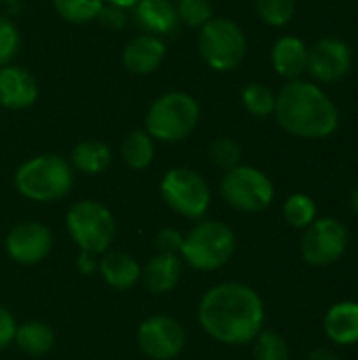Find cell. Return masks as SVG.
<instances>
[{
    "label": "cell",
    "mask_w": 358,
    "mask_h": 360,
    "mask_svg": "<svg viewBox=\"0 0 358 360\" xmlns=\"http://www.w3.org/2000/svg\"><path fill=\"white\" fill-rule=\"evenodd\" d=\"M21 352H25L27 356L40 359L46 356L53 346H55V331L51 325L42 323V321H27L17 325L15 331V342H13Z\"/></svg>",
    "instance_id": "21"
},
{
    "label": "cell",
    "mask_w": 358,
    "mask_h": 360,
    "mask_svg": "<svg viewBox=\"0 0 358 360\" xmlns=\"http://www.w3.org/2000/svg\"><path fill=\"white\" fill-rule=\"evenodd\" d=\"M308 360H340V359H338V354H335L333 350H329V348H317V350H312V352H310Z\"/></svg>",
    "instance_id": "36"
},
{
    "label": "cell",
    "mask_w": 358,
    "mask_h": 360,
    "mask_svg": "<svg viewBox=\"0 0 358 360\" xmlns=\"http://www.w3.org/2000/svg\"><path fill=\"white\" fill-rule=\"evenodd\" d=\"M38 99V82L25 68L2 65L0 68V105L6 110H25Z\"/></svg>",
    "instance_id": "14"
},
{
    "label": "cell",
    "mask_w": 358,
    "mask_h": 360,
    "mask_svg": "<svg viewBox=\"0 0 358 360\" xmlns=\"http://www.w3.org/2000/svg\"><path fill=\"white\" fill-rule=\"evenodd\" d=\"M15 190L34 202H53L70 194L74 186L72 165L57 154H42L25 160L15 171Z\"/></svg>",
    "instance_id": "3"
},
{
    "label": "cell",
    "mask_w": 358,
    "mask_h": 360,
    "mask_svg": "<svg viewBox=\"0 0 358 360\" xmlns=\"http://www.w3.org/2000/svg\"><path fill=\"white\" fill-rule=\"evenodd\" d=\"M184 262L179 255L173 253H158L148 259V264L141 268V283L146 289L154 295L171 293L181 278Z\"/></svg>",
    "instance_id": "16"
},
{
    "label": "cell",
    "mask_w": 358,
    "mask_h": 360,
    "mask_svg": "<svg viewBox=\"0 0 358 360\" xmlns=\"http://www.w3.org/2000/svg\"><path fill=\"white\" fill-rule=\"evenodd\" d=\"M209 156H211V162L217 167V169H224V171H230L234 169L236 165H241V146L230 139V137H219L211 143V150H209Z\"/></svg>",
    "instance_id": "30"
},
{
    "label": "cell",
    "mask_w": 358,
    "mask_h": 360,
    "mask_svg": "<svg viewBox=\"0 0 358 360\" xmlns=\"http://www.w3.org/2000/svg\"><path fill=\"white\" fill-rule=\"evenodd\" d=\"M236 253L234 230L215 219H203L188 234L179 249L181 262L198 272H215L224 268Z\"/></svg>",
    "instance_id": "4"
},
{
    "label": "cell",
    "mask_w": 358,
    "mask_h": 360,
    "mask_svg": "<svg viewBox=\"0 0 358 360\" xmlns=\"http://www.w3.org/2000/svg\"><path fill=\"white\" fill-rule=\"evenodd\" d=\"M2 2H15V0H2Z\"/></svg>",
    "instance_id": "39"
},
{
    "label": "cell",
    "mask_w": 358,
    "mask_h": 360,
    "mask_svg": "<svg viewBox=\"0 0 358 360\" xmlns=\"http://www.w3.org/2000/svg\"><path fill=\"white\" fill-rule=\"evenodd\" d=\"M106 27H112V30H120L127 25V15H124V8H118V6H112V4H103L99 17H97Z\"/></svg>",
    "instance_id": "34"
},
{
    "label": "cell",
    "mask_w": 358,
    "mask_h": 360,
    "mask_svg": "<svg viewBox=\"0 0 358 360\" xmlns=\"http://www.w3.org/2000/svg\"><path fill=\"white\" fill-rule=\"evenodd\" d=\"M219 192L222 198L241 213H262L274 200L272 179L251 165H236L234 169L226 171Z\"/></svg>",
    "instance_id": "8"
},
{
    "label": "cell",
    "mask_w": 358,
    "mask_h": 360,
    "mask_svg": "<svg viewBox=\"0 0 358 360\" xmlns=\"http://www.w3.org/2000/svg\"><path fill=\"white\" fill-rule=\"evenodd\" d=\"M97 268H99L97 255L80 251V255H78V272L80 274H93V272H97Z\"/></svg>",
    "instance_id": "35"
},
{
    "label": "cell",
    "mask_w": 358,
    "mask_h": 360,
    "mask_svg": "<svg viewBox=\"0 0 358 360\" xmlns=\"http://www.w3.org/2000/svg\"><path fill=\"white\" fill-rule=\"evenodd\" d=\"M255 13L270 27H283L295 15V0H255Z\"/></svg>",
    "instance_id": "28"
},
{
    "label": "cell",
    "mask_w": 358,
    "mask_h": 360,
    "mask_svg": "<svg viewBox=\"0 0 358 360\" xmlns=\"http://www.w3.org/2000/svg\"><path fill=\"white\" fill-rule=\"evenodd\" d=\"M15 331H17L15 316L4 306H0V352L15 342Z\"/></svg>",
    "instance_id": "33"
},
{
    "label": "cell",
    "mask_w": 358,
    "mask_h": 360,
    "mask_svg": "<svg viewBox=\"0 0 358 360\" xmlns=\"http://www.w3.org/2000/svg\"><path fill=\"white\" fill-rule=\"evenodd\" d=\"M253 359L255 360H289V346L285 338L276 331L262 329L253 340Z\"/></svg>",
    "instance_id": "27"
},
{
    "label": "cell",
    "mask_w": 358,
    "mask_h": 360,
    "mask_svg": "<svg viewBox=\"0 0 358 360\" xmlns=\"http://www.w3.org/2000/svg\"><path fill=\"white\" fill-rule=\"evenodd\" d=\"M17 51H19V30L8 17L0 15V68L6 65Z\"/></svg>",
    "instance_id": "31"
},
{
    "label": "cell",
    "mask_w": 358,
    "mask_h": 360,
    "mask_svg": "<svg viewBox=\"0 0 358 360\" xmlns=\"http://www.w3.org/2000/svg\"><path fill=\"white\" fill-rule=\"evenodd\" d=\"M160 196L171 211L188 219H203L211 205L209 184L200 173L186 167H175L162 175Z\"/></svg>",
    "instance_id": "9"
},
{
    "label": "cell",
    "mask_w": 358,
    "mask_h": 360,
    "mask_svg": "<svg viewBox=\"0 0 358 360\" xmlns=\"http://www.w3.org/2000/svg\"><path fill=\"white\" fill-rule=\"evenodd\" d=\"M241 99H243L245 110L255 118H268L274 114L276 95L272 93L270 86H266L262 82H249L241 93Z\"/></svg>",
    "instance_id": "24"
},
{
    "label": "cell",
    "mask_w": 358,
    "mask_h": 360,
    "mask_svg": "<svg viewBox=\"0 0 358 360\" xmlns=\"http://www.w3.org/2000/svg\"><path fill=\"white\" fill-rule=\"evenodd\" d=\"M200 120L198 101L181 91L160 95L146 114V133L165 143H175L192 135Z\"/></svg>",
    "instance_id": "5"
},
{
    "label": "cell",
    "mask_w": 358,
    "mask_h": 360,
    "mask_svg": "<svg viewBox=\"0 0 358 360\" xmlns=\"http://www.w3.org/2000/svg\"><path fill=\"white\" fill-rule=\"evenodd\" d=\"M188 335L184 325L167 314H154L137 327V346L150 360L177 359L186 348Z\"/></svg>",
    "instance_id": "11"
},
{
    "label": "cell",
    "mask_w": 358,
    "mask_h": 360,
    "mask_svg": "<svg viewBox=\"0 0 358 360\" xmlns=\"http://www.w3.org/2000/svg\"><path fill=\"white\" fill-rule=\"evenodd\" d=\"M325 335L338 346L358 344V304L342 302L325 314Z\"/></svg>",
    "instance_id": "20"
},
{
    "label": "cell",
    "mask_w": 358,
    "mask_h": 360,
    "mask_svg": "<svg viewBox=\"0 0 358 360\" xmlns=\"http://www.w3.org/2000/svg\"><path fill=\"white\" fill-rule=\"evenodd\" d=\"M198 53L215 72H232L247 57V36L228 17L209 19L198 32Z\"/></svg>",
    "instance_id": "7"
},
{
    "label": "cell",
    "mask_w": 358,
    "mask_h": 360,
    "mask_svg": "<svg viewBox=\"0 0 358 360\" xmlns=\"http://www.w3.org/2000/svg\"><path fill=\"white\" fill-rule=\"evenodd\" d=\"M53 249V232L40 221L17 224L4 238L6 255L19 266H36L49 257Z\"/></svg>",
    "instance_id": "13"
},
{
    "label": "cell",
    "mask_w": 358,
    "mask_h": 360,
    "mask_svg": "<svg viewBox=\"0 0 358 360\" xmlns=\"http://www.w3.org/2000/svg\"><path fill=\"white\" fill-rule=\"evenodd\" d=\"M167 55V44L160 36L154 34H141L129 40V44L122 51V63L131 74H152L160 68Z\"/></svg>",
    "instance_id": "15"
},
{
    "label": "cell",
    "mask_w": 358,
    "mask_h": 360,
    "mask_svg": "<svg viewBox=\"0 0 358 360\" xmlns=\"http://www.w3.org/2000/svg\"><path fill=\"white\" fill-rule=\"evenodd\" d=\"M317 202L312 196L308 194H291L285 205H283V217L285 221L291 226V228H298V230H306L314 219H317Z\"/></svg>",
    "instance_id": "25"
},
{
    "label": "cell",
    "mask_w": 358,
    "mask_h": 360,
    "mask_svg": "<svg viewBox=\"0 0 358 360\" xmlns=\"http://www.w3.org/2000/svg\"><path fill=\"white\" fill-rule=\"evenodd\" d=\"M122 158L135 171L148 169L154 160V139L146 131H131L122 141Z\"/></svg>",
    "instance_id": "23"
},
{
    "label": "cell",
    "mask_w": 358,
    "mask_h": 360,
    "mask_svg": "<svg viewBox=\"0 0 358 360\" xmlns=\"http://www.w3.org/2000/svg\"><path fill=\"white\" fill-rule=\"evenodd\" d=\"M350 207H352V211L358 215V184L357 188L352 190V194H350Z\"/></svg>",
    "instance_id": "38"
},
{
    "label": "cell",
    "mask_w": 358,
    "mask_h": 360,
    "mask_svg": "<svg viewBox=\"0 0 358 360\" xmlns=\"http://www.w3.org/2000/svg\"><path fill=\"white\" fill-rule=\"evenodd\" d=\"M139 0H106V4H112V6H118V8H135Z\"/></svg>",
    "instance_id": "37"
},
{
    "label": "cell",
    "mask_w": 358,
    "mask_h": 360,
    "mask_svg": "<svg viewBox=\"0 0 358 360\" xmlns=\"http://www.w3.org/2000/svg\"><path fill=\"white\" fill-rule=\"evenodd\" d=\"M97 272L106 285L116 291H129L141 281V266L133 255L124 251H106L99 259Z\"/></svg>",
    "instance_id": "18"
},
{
    "label": "cell",
    "mask_w": 358,
    "mask_h": 360,
    "mask_svg": "<svg viewBox=\"0 0 358 360\" xmlns=\"http://www.w3.org/2000/svg\"><path fill=\"white\" fill-rule=\"evenodd\" d=\"M274 72L285 80L302 78L308 70V46L298 36H281L270 53Z\"/></svg>",
    "instance_id": "17"
},
{
    "label": "cell",
    "mask_w": 358,
    "mask_h": 360,
    "mask_svg": "<svg viewBox=\"0 0 358 360\" xmlns=\"http://www.w3.org/2000/svg\"><path fill=\"white\" fill-rule=\"evenodd\" d=\"M177 17L181 23L200 30L209 19H213V2L211 0H179Z\"/></svg>",
    "instance_id": "29"
},
{
    "label": "cell",
    "mask_w": 358,
    "mask_h": 360,
    "mask_svg": "<svg viewBox=\"0 0 358 360\" xmlns=\"http://www.w3.org/2000/svg\"><path fill=\"white\" fill-rule=\"evenodd\" d=\"M346 249L348 230L335 217L314 219L302 236V257L317 268H325L340 262Z\"/></svg>",
    "instance_id": "10"
},
{
    "label": "cell",
    "mask_w": 358,
    "mask_h": 360,
    "mask_svg": "<svg viewBox=\"0 0 358 360\" xmlns=\"http://www.w3.org/2000/svg\"><path fill=\"white\" fill-rule=\"evenodd\" d=\"M65 230L80 251L103 255L116 238V219L106 205L78 200L65 215Z\"/></svg>",
    "instance_id": "6"
},
{
    "label": "cell",
    "mask_w": 358,
    "mask_h": 360,
    "mask_svg": "<svg viewBox=\"0 0 358 360\" xmlns=\"http://www.w3.org/2000/svg\"><path fill=\"white\" fill-rule=\"evenodd\" d=\"M196 319L211 340L224 346H247L264 329L266 310L253 287L219 283L200 297Z\"/></svg>",
    "instance_id": "1"
},
{
    "label": "cell",
    "mask_w": 358,
    "mask_h": 360,
    "mask_svg": "<svg viewBox=\"0 0 358 360\" xmlns=\"http://www.w3.org/2000/svg\"><path fill=\"white\" fill-rule=\"evenodd\" d=\"M156 249L158 253H173V255H179V249H181V243H184V234L175 228H162L156 238Z\"/></svg>",
    "instance_id": "32"
},
{
    "label": "cell",
    "mask_w": 358,
    "mask_h": 360,
    "mask_svg": "<svg viewBox=\"0 0 358 360\" xmlns=\"http://www.w3.org/2000/svg\"><path fill=\"white\" fill-rule=\"evenodd\" d=\"M106 0H53L57 15L70 23L95 21L103 8Z\"/></svg>",
    "instance_id": "26"
},
{
    "label": "cell",
    "mask_w": 358,
    "mask_h": 360,
    "mask_svg": "<svg viewBox=\"0 0 358 360\" xmlns=\"http://www.w3.org/2000/svg\"><path fill=\"white\" fill-rule=\"evenodd\" d=\"M112 162L110 148L99 139H84L72 150L70 165L72 169L87 173V175H99L103 173Z\"/></svg>",
    "instance_id": "22"
},
{
    "label": "cell",
    "mask_w": 358,
    "mask_h": 360,
    "mask_svg": "<svg viewBox=\"0 0 358 360\" xmlns=\"http://www.w3.org/2000/svg\"><path fill=\"white\" fill-rule=\"evenodd\" d=\"M133 11L135 21L146 30V34H171L179 23L177 8L171 0H139Z\"/></svg>",
    "instance_id": "19"
},
{
    "label": "cell",
    "mask_w": 358,
    "mask_h": 360,
    "mask_svg": "<svg viewBox=\"0 0 358 360\" xmlns=\"http://www.w3.org/2000/svg\"><path fill=\"white\" fill-rule=\"evenodd\" d=\"M276 122L283 131L298 139H327L340 127V110L335 101L310 80H287L276 95Z\"/></svg>",
    "instance_id": "2"
},
{
    "label": "cell",
    "mask_w": 358,
    "mask_h": 360,
    "mask_svg": "<svg viewBox=\"0 0 358 360\" xmlns=\"http://www.w3.org/2000/svg\"><path fill=\"white\" fill-rule=\"evenodd\" d=\"M352 70V49L346 40L325 36L308 46V74L317 82L333 84L344 80Z\"/></svg>",
    "instance_id": "12"
}]
</instances>
